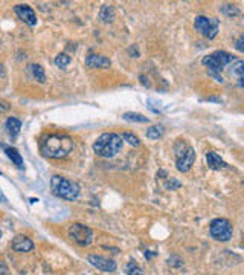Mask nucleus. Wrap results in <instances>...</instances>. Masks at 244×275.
Returning a JSON list of instances; mask_svg holds the SVG:
<instances>
[{
    "instance_id": "0eeeda50",
    "label": "nucleus",
    "mask_w": 244,
    "mask_h": 275,
    "mask_svg": "<svg viewBox=\"0 0 244 275\" xmlns=\"http://www.w3.org/2000/svg\"><path fill=\"white\" fill-rule=\"evenodd\" d=\"M194 28L206 39H215L218 34V19L197 16L194 20Z\"/></svg>"
},
{
    "instance_id": "412c9836",
    "label": "nucleus",
    "mask_w": 244,
    "mask_h": 275,
    "mask_svg": "<svg viewBox=\"0 0 244 275\" xmlns=\"http://www.w3.org/2000/svg\"><path fill=\"white\" fill-rule=\"evenodd\" d=\"M125 274L127 275H144V271L140 269L134 261H130V263H127L125 266Z\"/></svg>"
},
{
    "instance_id": "a878e982",
    "label": "nucleus",
    "mask_w": 244,
    "mask_h": 275,
    "mask_svg": "<svg viewBox=\"0 0 244 275\" xmlns=\"http://www.w3.org/2000/svg\"><path fill=\"white\" fill-rule=\"evenodd\" d=\"M0 239H2V231H0Z\"/></svg>"
},
{
    "instance_id": "2eb2a0df",
    "label": "nucleus",
    "mask_w": 244,
    "mask_h": 275,
    "mask_svg": "<svg viewBox=\"0 0 244 275\" xmlns=\"http://www.w3.org/2000/svg\"><path fill=\"white\" fill-rule=\"evenodd\" d=\"M234 63L235 65L230 66L229 73H230V77H234L238 81V86L243 87V61L241 60H235Z\"/></svg>"
},
{
    "instance_id": "f257e3e1",
    "label": "nucleus",
    "mask_w": 244,
    "mask_h": 275,
    "mask_svg": "<svg viewBox=\"0 0 244 275\" xmlns=\"http://www.w3.org/2000/svg\"><path fill=\"white\" fill-rule=\"evenodd\" d=\"M73 150V139L67 135H47L40 141V152L50 159H64Z\"/></svg>"
},
{
    "instance_id": "4468645a",
    "label": "nucleus",
    "mask_w": 244,
    "mask_h": 275,
    "mask_svg": "<svg viewBox=\"0 0 244 275\" xmlns=\"http://www.w3.org/2000/svg\"><path fill=\"white\" fill-rule=\"evenodd\" d=\"M5 129H6V133L11 136V138H16L22 129V122L17 119V118H8L6 122H5Z\"/></svg>"
},
{
    "instance_id": "1a4fd4ad",
    "label": "nucleus",
    "mask_w": 244,
    "mask_h": 275,
    "mask_svg": "<svg viewBox=\"0 0 244 275\" xmlns=\"http://www.w3.org/2000/svg\"><path fill=\"white\" fill-rule=\"evenodd\" d=\"M87 261L90 263L93 268L99 269V271H104V272H114L116 271V263H114L113 260L110 258H106L102 255H95V254H90L87 257Z\"/></svg>"
},
{
    "instance_id": "dca6fc26",
    "label": "nucleus",
    "mask_w": 244,
    "mask_h": 275,
    "mask_svg": "<svg viewBox=\"0 0 244 275\" xmlns=\"http://www.w3.org/2000/svg\"><path fill=\"white\" fill-rule=\"evenodd\" d=\"M3 150H5V153H6V156L14 162V164L17 165V168H23V158H22V155L17 152V148H12V147H5L3 145Z\"/></svg>"
},
{
    "instance_id": "393cba45",
    "label": "nucleus",
    "mask_w": 244,
    "mask_h": 275,
    "mask_svg": "<svg viewBox=\"0 0 244 275\" xmlns=\"http://www.w3.org/2000/svg\"><path fill=\"white\" fill-rule=\"evenodd\" d=\"M5 73V70H3V65L2 63H0V77H2V75Z\"/></svg>"
},
{
    "instance_id": "39448f33",
    "label": "nucleus",
    "mask_w": 244,
    "mask_h": 275,
    "mask_svg": "<svg viewBox=\"0 0 244 275\" xmlns=\"http://www.w3.org/2000/svg\"><path fill=\"white\" fill-rule=\"evenodd\" d=\"M234 60H235V58H234L232 55L227 54V52H224V51H215V52H212V54H209V55H206V57H203L201 65L206 66L208 70L217 77V73L222 72L229 63H232ZM217 78H218V77H217ZM218 81H222V80H218Z\"/></svg>"
},
{
    "instance_id": "4be33fe9",
    "label": "nucleus",
    "mask_w": 244,
    "mask_h": 275,
    "mask_svg": "<svg viewBox=\"0 0 244 275\" xmlns=\"http://www.w3.org/2000/svg\"><path fill=\"white\" fill-rule=\"evenodd\" d=\"M54 63L58 66V68H66L70 65V57L66 55V54H58L54 60Z\"/></svg>"
},
{
    "instance_id": "f3484780",
    "label": "nucleus",
    "mask_w": 244,
    "mask_h": 275,
    "mask_svg": "<svg viewBox=\"0 0 244 275\" xmlns=\"http://www.w3.org/2000/svg\"><path fill=\"white\" fill-rule=\"evenodd\" d=\"M99 17H101L102 22H106V23L113 22V19H114V9H113V6H109V5L102 6L101 11H99Z\"/></svg>"
},
{
    "instance_id": "20e7f679",
    "label": "nucleus",
    "mask_w": 244,
    "mask_h": 275,
    "mask_svg": "<svg viewBox=\"0 0 244 275\" xmlns=\"http://www.w3.org/2000/svg\"><path fill=\"white\" fill-rule=\"evenodd\" d=\"M174 153H176V167L178 171L186 173L191 170V167L196 162V152L191 145H188L185 141H178L174 145Z\"/></svg>"
},
{
    "instance_id": "9d476101",
    "label": "nucleus",
    "mask_w": 244,
    "mask_h": 275,
    "mask_svg": "<svg viewBox=\"0 0 244 275\" xmlns=\"http://www.w3.org/2000/svg\"><path fill=\"white\" fill-rule=\"evenodd\" d=\"M14 11H16V14L19 16V19L26 23L28 26H35V24H37V16H35V12H34V9L31 6H28V5H16Z\"/></svg>"
},
{
    "instance_id": "f8f14e48",
    "label": "nucleus",
    "mask_w": 244,
    "mask_h": 275,
    "mask_svg": "<svg viewBox=\"0 0 244 275\" xmlns=\"http://www.w3.org/2000/svg\"><path fill=\"white\" fill-rule=\"evenodd\" d=\"M12 249L17 252H29L34 249V243L26 235H17L12 240Z\"/></svg>"
},
{
    "instance_id": "423d86ee",
    "label": "nucleus",
    "mask_w": 244,
    "mask_h": 275,
    "mask_svg": "<svg viewBox=\"0 0 244 275\" xmlns=\"http://www.w3.org/2000/svg\"><path fill=\"white\" fill-rule=\"evenodd\" d=\"M209 232L212 239L218 242H227L232 239L234 228H232V223L227 219H215L209 225Z\"/></svg>"
},
{
    "instance_id": "6e6552de",
    "label": "nucleus",
    "mask_w": 244,
    "mask_h": 275,
    "mask_svg": "<svg viewBox=\"0 0 244 275\" xmlns=\"http://www.w3.org/2000/svg\"><path fill=\"white\" fill-rule=\"evenodd\" d=\"M69 237L80 246H89L93 242V231L81 223H73L69 228Z\"/></svg>"
},
{
    "instance_id": "5701e85b",
    "label": "nucleus",
    "mask_w": 244,
    "mask_h": 275,
    "mask_svg": "<svg viewBox=\"0 0 244 275\" xmlns=\"http://www.w3.org/2000/svg\"><path fill=\"white\" fill-rule=\"evenodd\" d=\"M122 141H127L130 145H133V147H139L140 145V141H139V138L137 136H134L133 133H128V132H125V133H122Z\"/></svg>"
},
{
    "instance_id": "b1692460",
    "label": "nucleus",
    "mask_w": 244,
    "mask_h": 275,
    "mask_svg": "<svg viewBox=\"0 0 244 275\" xmlns=\"http://www.w3.org/2000/svg\"><path fill=\"white\" fill-rule=\"evenodd\" d=\"M243 37H240V39H238V42H237V49H238V51L240 52H243Z\"/></svg>"
},
{
    "instance_id": "a211bd4d",
    "label": "nucleus",
    "mask_w": 244,
    "mask_h": 275,
    "mask_svg": "<svg viewBox=\"0 0 244 275\" xmlns=\"http://www.w3.org/2000/svg\"><path fill=\"white\" fill-rule=\"evenodd\" d=\"M122 118L125 121H130V122H140V124H145V122H150V119L144 115L140 114H134V112H127V114L122 115Z\"/></svg>"
},
{
    "instance_id": "6ab92c4d",
    "label": "nucleus",
    "mask_w": 244,
    "mask_h": 275,
    "mask_svg": "<svg viewBox=\"0 0 244 275\" xmlns=\"http://www.w3.org/2000/svg\"><path fill=\"white\" fill-rule=\"evenodd\" d=\"M29 68H31V70H32L34 78H35L38 83H44V81H46V73H44V69H43L40 65H31Z\"/></svg>"
},
{
    "instance_id": "aec40b11",
    "label": "nucleus",
    "mask_w": 244,
    "mask_h": 275,
    "mask_svg": "<svg viewBox=\"0 0 244 275\" xmlns=\"http://www.w3.org/2000/svg\"><path fill=\"white\" fill-rule=\"evenodd\" d=\"M163 127L162 126H153L147 130V138L148 139H159L163 136Z\"/></svg>"
},
{
    "instance_id": "9b49d317",
    "label": "nucleus",
    "mask_w": 244,
    "mask_h": 275,
    "mask_svg": "<svg viewBox=\"0 0 244 275\" xmlns=\"http://www.w3.org/2000/svg\"><path fill=\"white\" fill-rule=\"evenodd\" d=\"M86 66L90 69H107L111 66L110 58L104 55H98V54H90L86 58Z\"/></svg>"
},
{
    "instance_id": "ddd939ff",
    "label": "nucleus",
    "mask_w": 244,
    "mask_h": 275,
    "mask_svg": "<svg viewBox=\"0 0 244 275\" xmlns=\"http://www.w3.org/2000/svg\"><path fill=\"white\" fill-rule=\"evenodd\" d=\"M206 162H208V167L211 170H222L226 167V162L220 158V155H217L214 152L206 153Z\"/></svg>"
},
{
    "instance_id": "7ed1b4c3",
    "label": "nucleus",
    "mask_w": 244,
    "mask_h": 275,
    "mask_svg": "<svg viewBox=\"0 0 244 275\" xmlns=\"http://www.w3.org/2000/svg\"><path fill=\"white\" fill-rule=\"evenodd\" d=\"M50 191L54 196L64 199V201H75L80 196V186L78 183L63 176H54L50 179Z\"/></svg>"
},
{
    "instance_id": "f03ea898",
    "label": "nucleus",
    "mask_w": 244,
    "mask_h": 275,
    "mask_svg": "<svg viewBox=\"0 0 244 275\" xmlns=\"http://www.w3.org/2000/svg\"><path fill=\"white\" fill-rule=\"evenodd\" d=\"M124 141L118 133H102L93 144V152L101 158H113L122 150Z\"/></svg>"
}]
</instances>
